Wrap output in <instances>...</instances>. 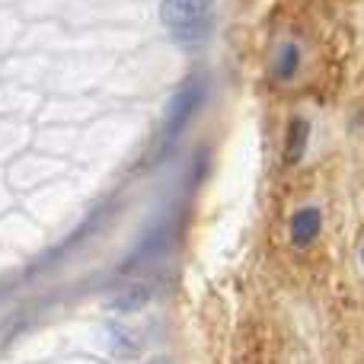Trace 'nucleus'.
<instances>
[{
    "instance_id": "nucleus-1",
    "label": "nucleus",
    "mask_w": 364,
    "mask_h": 364,
    "mask_svg": "<svg viewBox=\"0 0 364 364\" xmlns=\"http://www.w3.org/2000/svg\"><path fill=\"white\" fill-rule=\"evenodd\" d=\"M205 96H208V74H192L179 83L173 100H170V106H166L164 128H160V144L170 147L173 141L186 132L188 122H192L195 115H198V109L205 106Z\"/></svg>"
},
{
    "instance_id": "nucleus-2",
    "label": "nucleus",
    "mask_w": 364,
    "mask_h": 364,
    "mask_svg": "<svg viewBox=\"0 0 364 364\" xmlns=\"http://www.w3.org/2000/svg\"><path fill=\"white\" fill-rule=\"evenodd\" d=\"M214 0H160V23L179 38L198 32V26H211Z\"/></svg>"
},
{
    "instance_id": "nucleus-3",
    "label": "nucleus",
    "mask_w": 364,
    "mask_h": 364,
    "mask_svg": "<svg viewBox=\"0 0 364 364\" xmlns=\"http://www.w3.org/2000/svg\"><path fill=\"white\" fill-rule=\"evenodd\" d=\"M288 230H291V243H294L297 250H307V246H314L323 233V211L316 205L297 208V211L291 214Z\"/></svg>"
},
{
    "instance_id": "nucleus-4",
    "label": "nucleus",
    "mask_w": 364,
    "mask_h": 364,
    "mask_svg": "<svg viewBox=\"0 0 364 364\" xmlns=\"http://www.w3.org/2000/svg\"><path fill=\"white\" fill-rule=\"evenodd\" d=\"M310 119H304V115H297V119H291L288 125V134H284V166H297L304 160V154H307V144H310Z\"/></svg>"
},
{
    "instance_id": "nucleus-5",
    "label": "nucleus",
    "mask_w": 364,
    "mask_h": 364,
    "mask_svg": "<svg viewBox=\"0 0 364 364\" xmlns=\"http://www.w3.org/2000/svg\"><path fill=\"white\" fill-rule=\"evenodd\" d=\"M154 297V288L147 282H134V284H125V288L119 291V294L109 301V307L115 310V314H138L141 307H147Z\"/></svg>"
},
{
    "instance_id": "nucleus-6",
    "label": "nucleus",
    "mask_w": 364,
    "mask_h": 364,
    "mask_svg": "<svg viewBox=\"0 0 364 364\" xmlns=\"http://www.w3.org/2000/svg\"><path fill=\"white\" fill-rule=\"evenodd\" d=\"M301 70V48L294 42H282V48L275 51V77L278 80H294Z\"/></svg>"
},
{
    "instance_id": "nucleus-7",
    "label": "nucleus",
    "mask_w": 364,
    "mask_h": 364,
    "mask_svg": "<svg viewBox=\"0 0 364 364\" xmlns=\"http://www.w3.org/2000/svg\"><path fill=\"white\" fill-rule=\"evenodd\" d=\"M147 364H170L166 358H154V361H147Z\"/></svg>"
},
{
    "instance_id": "nucleus-8",
    "label": "nucleus",
    "mask_w": 364,
    "mask_h": 364,
    "mask_svg": "<svg viewBox=\"0 0 364 364\" xmlns=\"http://www.w3.org/2000/svg\"><path fill=\"white\" fill-rule=\"evenodd\" d=\"M361 262H364V246H361Z\"/></svg>"
}]
</instances>
